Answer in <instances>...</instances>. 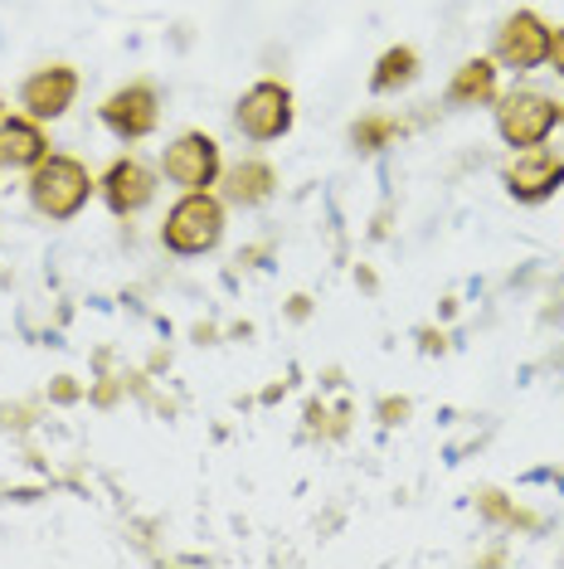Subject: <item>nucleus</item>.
<instances>
[{
    "mask_svg": "<svg viewBox=\"0 0 564 569\" xmlns=\"http://www.w3.org/2000/svg\"><path fill=\"white\" fill-rule=\"evenodd\" d=\"M447 102L453 108H486L496 102V63L492 59H467L447 83Z\"/></svg>",
    "mask_w": 564,
    "mask_h": 569,
    "instance_id": "obj_13",
    "label": "nucleus"
},
{
    "mask_svg": "<svg viewBox=\"0 0 564 569\" xmlns=\"http://www.w3.org/2000/svg\"><path fill=\"white\" fill-rule=\"evenodd\" d=\"M414 79H419V54L409 44H394V49H384L375 73H370V93H400Z\"/></svg>",
    "mask_w": 564,
    "mask_h": 569,
    "instance_id": "obj_14",
    "label": "nucleus"
},
{
    "mask_svg": "<svg viewBox=\"0 0 564 569\" xmlns=\"http://www.w3.org/2000/svg\"><path fill=\"white\" fill-rule=\"evenodd\" d=\"M220 239H224V200H214L210 190H185L161 224V243L181 258L220 249Z\"/></svg>",
    "mask_w": 564,
    "mask_h": 569,
    "instance_id": "obj_2",
    "label": "nucleus"
},
{
    "mask_svg": "<svg viewBox=\"0 0 564 569\" xmlns=\"http://www.w3.org/2000/svg\"><path fill=\"white\" fill-rule=\"evenodd\" d=\"M161 171H165L171 186H181V190H210L214 180L224 176L220 141H214L210 132H181L171 147H165Z\"/></svg>",
    "mask_w": 564,
    "mask_h": 569,
    "instance_id": "obj_5",
    "label": "nucleus"
},
{
    "mask_svg": "<svg viewBox=\"0 0 564 569\" xmlns=\"http://www.w3.org/2000/svg\"><path fill=\"white\" fill-rule=\"evenodd\" d=\"M73 98H79V73H73L69 63H44V69H34L30 79L20 83V108L30 112L34 122L63 118V112L73 108Z\"/></svg>",
    "mask_w": 564,
    "mask_h": 569,
    "instance_id": "obj_8",
    "label": "nucleus"
},
{
    "mask_svg": "<svg viewBox=\"0 0 564 569\" xmlns=\"http://www.w3.org/2000/svg\"><path fill=\"white\" fill-rule=\"evenodd\" d=\"M560 122H564V102H560Z\"/></svg>",
    "mask_w": 564,
    "mask_h": 569,
    "instance_id": "obj_18",
    "label": "nucleus"
},
{
    "mask_svg": "<svg viewBox=\"0 0 564 569\" xmlns=\"http://www.w3.org/2000/svg\"><path fill=\"white\" fill-rule=\"evenodd\" d=\"M98 118H102V127H108L118 141H141V137L157 132L161 98H157V88H151V83H127V88H118V93L102 98Z\"/></svg>",
    "mask_w": 564,
    "mask_h": 569,
    "instance_id": "obj_6",
    "label": "nucleus"
},
{
    "mask_svg": "<svg viewBox=\"0 0 564 569\" xmlns=\"http://www.w3.org/2000/svg\"><path fill=\"white\" fill-rule=\"evenodd\" d=\"M550 24L535 16V10H516V16L502 20V30H496V63H506V69H541L550 63Z\"/></svg>",
    "mask_w": 564,
    "mask_h": 569,
    "instance_id": "obj_7",
    "label": "nucleus"
},
{
    "mask_svg": "<svg viewBox=\"0 0 564 569\" xmlns=\"http://www.w3.org/2000/svg\"><path fill=\"white\" fill-rule=\"evenodd\" d=\"M502 180L521 204H541L564 186V157H555V151H545V147H531V151H521L516 161H506Z\"/></svg>",
    "mask_w": 564,
    "mask_h": 569,
    "instance_id": "obj_9",
    "label": "nucleus"
},
{
    "mask_svg": "<svg viewBox=\"0 0 564 569\" xmlns=\"http://www.w3.org/2000/svg\"><path fill=\"white\" fill-rule=\"evenodd\" d=\"M550 63H555V73L564 79V30H555V40H550Z\"/></svg>",
    "mask_w": 564,
    "mask_h": 569,
    "instance_id": "obj_17",
    "label": "nucleus"
},
{
    "mask_svg": "<svg viewBox=\"0 0 564 569\" xmlns=\"http://www.w3.org/2000/svg\"><path fill=\"white\" fill-rule=\"evenodd\" d=\"M560 122V102L535 93V88H511L506 98H496V132H502L506 147H545V137L555 132Z\"/></svg>",
    "mask_w": 564,
    "mask_h": 569,
    "instance_id": "obj_3",
    "label": "nucleus"
},
{
    "mask_svg": "<svg viewBox=\"0 0 564 569\" xmlns=\"http://www.w3.org/2000/svg\"><path fill=\"white\" fill-rule=\"evenodd\" d=\"M292 88L288 83H273V79H263V83H253L249 93L239 98V108H234V122H239V132L243 137H253V141H278V137H288L292 132Z\"/></svg>",
    "mask_w": 564,
    "mask_h": 569,
    "instance_id": "obj_4",
    "label": "nucleus"
},
{
    "mask_svg": "<svg viewBox=\"0 0 564 569\" xmlns=\"http://www.w3.org/2000/svg\"><path fill=\"white\" fill-rule=\"evenodd\" d=\"M102 200H108V210L112 214H141L151 200H157V176L147 171L137 157H122V161H112L108 166V176H102Z\"/></svg>",
    "mask_w": 564,
    "mask_h": 569,
    "instance_id": "obj_10",
    "label": "nucleus"
},
{
    "mask_svg": "<svg viewBox=\"0 0 564 569\" xmlns=\"http://www.w3.org/2000/svg\"><path fill=\"white\" fill-rule=\"evenodd\" d=\"M482 511L492 516V521H506V526H531V516H521V511H511L506 501H502V491H482Z\"/></svg>",
    "mask_w": 564,
    "mask_h": 569,
    "instance_id": "obj_16",
    "label": "nucleus"
},
{
    "mask_svg": "<svg viewBox=\"0 0 564 569\" xmlns=\"http://www.w3.org/2000/svg\"><path fill=\"white\" fill-rule=\"evenodd\" d=\"M30 204L44 219H73L88 204V196L98 190V180L88 176V166L79 157H63V151H49V157L30 171Z\"/></svg>",
    "mask_w": 564,
    "mask_h": 569,
    "instance_id": "obj_1",
    "label": "nucleus"
},
{
    "mask_svg": "<svg viewBox=\"0 0 564 569\" xmlns=\"http://www.w3.org/2000/svg\"><path fill=\"white\" fill-rule=\"evenodd\" d=\"M49 157V137L34 118H0V171H34Z\"/></svg>",
    "mask_w": 564,
    "mask_h": 569,
    "instance_id": "obj_11",
    "label": "nucleus"
},
{
    "mask_svg": "<svg viewBox=\"0 0 564 569\" xmlns=\"http://www.w3.org/2000/svg\"><path fill=\"white\" fill-rule=\"evenodd\" d=\"M278 190V176L268 161H239L224 171V200L229 204H243V210H253V204L273 200Z\"/></svg>",
    "mask_w": 564,
    "mask_h": 569,
    "instance_id": "obj_12",
    "label": "nucleus"
},
{
    "mask_svg": "<svg viewBox=\"0 0 564 569\" xmlns=\"http://www.w3.org/2000/svg\"><path fill=\"white\" fill-rule=\"evenodd\" d=\"M394 137H404V122L400 118H390V112H365L361 122L351 127V141H355V151H384Z\"/></svg>",
    "mask_w": 564,
    "mask_h": 569,
    "instance_id": "obj_15",
    "label": "nucleus"
}]
</instances>
